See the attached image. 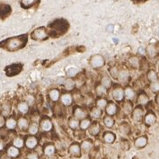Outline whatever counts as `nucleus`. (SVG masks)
<instances>
[{"label":"nucleus","instance_id":"nucleus-1","mask_svg":"<svg viewBox=\"0 0 159 159\" xmlns=\"http://www.w3.org/2000/svg\"><path fill=\"white\" fill-rule=\"evenodd\" d=\"M90 63H91L93 67L99 68V67H102L104 65V59L101 55H94L91 58Z\"/></svg>","mask_w":159,"mask_h":159},{"label":"nucleus","instance_id":"nucleus-2","mask_svg":"<svg viewBox=\"0 0 159 159\" xmlns=\"http://www.w3.org/2000/svg\"><path fill=\"white\" fill-rule=\"evenodd\" d=\"M23 45V42L20 38H13L11 40H9L7 43V49L10 50H18L19 48H21Z\"/></svg>","mask_w":159,"mask_h":159},{"label":"nucleus","instance_id":"nucleus-3","mask_svg":"<svg viewBox=\"0 0 159 159\" xmlns=\"http://www.w3.org/2000/svg\"><path fill=\"white\" fill-rule=\"evenodd\" d=\"M32 35H33V38L35 40H43L47 37V33L44 28H39V29H36Z\"/></svg>","mask_w":159,"mask_h":159},{"label":"nucleus","instance_id":"nucleus-4","mask_svg":"<svg viewBox=\"0 0 159 159\" xmlns=\"http://www.w3.org/2000/svg\"><path fill=\"white\" fill-rule=\"evenodd\" d=\"M124 95H125V94H124V92H123L122 89L120 88V87L114 88V89L112 90V92H111V96H112V98L116 101H121L123 99Z\"/></svg>","mask_w":159,"mask_h":159},{"label":"nucleus","instance_id":"nucleus-5","mask_svg":"<svg viewBox=\"0 0 159 159\" xmlns=\"http://www.w3.org/2000/svg\"><path fill=\"white\" fill-rule=\"evenodd\" d=\"M143 115H144V110L141 107H137L132 112L133 120L136 121H140L142 120Z\"/></svg>","mask_w":159,"mask_h":159},{"label":"nucleus","instance_id":"nucleus-6","mask_svg":"<svg viewBox=\"0 0 159 159\" xmlns=\"http://www.w3.org/2000/svg\"><path fill=\"white\" fill-rule=\"evenodd\" d=\"M146 52L148 53V55L150 57V58H154L156 57V55L157 54V49L156 47V45L154 44H149L147 49H146Z\"/></svg>","mask_w":159,"mask_h":159},{"label":"nucleus","instance_id":"nucleus-7","mask_svg":"<svg viewBox=\"0 0 159 159\" xmlns=\"http://www.w3.org/2000/svg\"><path fill=\"white\" fill-rule=\"evenodd\" d=\"M157 120V117L154 113L152 112H148L146 116H145V123L147 125H152L156 122Z\"/></svg>","mask_w":159,"mask_h":159},{"label":"nucleus","instance_id":"nucleus-8","mask_svg":"<svg viewBox=\"0 0 159 159\" xmlns=\"http://www.w3.org/2000/svg\"><path fill=\"white\" fill-rule=\"evenodd\" d=\"M147 143H148V139L146 137H139L135 140V146L137 148H142L147 145Z\"/></svg>","mask_w":159,"mask_h":159},{"label":"nucleus","instance_id":"nucleus-9","mask_svg":"<svg viewBox=\"0 0 159 159\" xmlns=\"http://www.w3.org/2000/svg\"><path fill=\"white\" fill-rule=\"evenodd\" d=\"M148 81L152 83V82H156V81H158V75L157 74V72L155 70H149L148 72Z\"/></svg>","mask_w":159,"mask_h":159},{"label":"nucleus","instance_id":"nucleus-10","mask_svg":"<svg viewBox=\"0 0 159 159\" xmlns=\"http://www.w3.org/2000/svg\"><path fill=\"white\" fill-rule=\"evenodd\" d=\"M37 139L34 138V137H30V138H28L27 139H26V141H25V145H26V147L28 148H34L36 147V145H37Z\"/></svg>","mask_w":159,"mask_h":159},{"label":"nucleus","instance_id":"nucleus-11","mask_svg":"<svg viewBox=\"0 0 159 159\" xmlns=\"http://www.w3.org/2000/svg\"><path fill=\"white\" fill-rule=\"evenodd\" d=\"M41 127H42V129L44 131H49V130H50L52 129V123H51V121H50V120L46 119V120H43L42 121Z\"/></svg>","mask_w":159,"mask_h":159},{"label":"nucleus","instance_id":"nucleus-12","mask_svg":"<svg viewBox=\"0 0 159 159\" xmlns=\"http://www.w3.org/2000/svg\"><path fill=\"white\" fill-rule=\"evenodd\" d=\"M148 101H149V98H148V94L145 93H141L139 95V97H138V102H139L140 104H147V103L148 102Z\"/></svg>","mask_w":159,"mask_h":159},{"label":"nucleus","instance_id":"nucleus-13","mask_svg":"<svg viewBox=\"0 0 159 159\" xmlns=\"http://www.w3.org/2000/svg\"><path fill=\"white\" fill-rule=\"evenodd\" d=\"M61 102L65 105H69L72 102V96L69 93H65L61 96Z\"/></svg>","mask_w":159,"mask_h":159},{"label":"nucleus","instance_id":"nucleus-14","mask_svg":"<svg viewBox=\"0 0 159 159\" xmlns=\"http://www.w3.org/2000/svg\"><path fill=\"white\" fill-rule=\"evenodd\" d=\"M116 111H117V106H116V104H114L112 102L110 103L106 108V112L108 115H113L116 113Z\"/></svg>","mask_w":159,"mask_h":159},{"label":"nucleus","instance_id":"nucleus-15","mask_svg":"<svg viewBox=\"0 0 159 159\" xmlns=\"http://www.w3.org/2000/svg\"><path fill=\"white\" fill-rule=\"evenodd\" d=\"M129 78V72L126 71V70H122V71H120L119 72V75H118V79L120 81V82H126Z\"/></svg>","mask_w":159,"mask_h":159},{"label":"nucleus","instance_id":"nucleus-16","mask_svg":"<svg viewBox=\"0 0 159 159\" xmlns=\"http://www.w3.org/2000/svg\"><path fill=\"white\" fill-rule=\"evenodd\" d=\"M69 152L74 156H80V148H79V146L76 145V144L71 145L70 148H69Z\"/></svg>","mask_w":159,"mask_h":159},{"label":"nucleus","instance_id":"nucleus-17","mask_svg":"<svg viewBox=\"0 0 159 159\" xmlns=\"http://www.w3.org/2000/svg\"><path fill=\"white\" fill-rule=\"evenodd\" d=\"M74 114L77 119H84L86 116V111L81 108H76L74 111Z\"/></svg>","mask_w":159,"mask_h":159},{"label":"nucleus","instance_id":"nucleus-18","mask_svg":"<svg viewBox=\"0 0 159 159\" xmlns=\"http://www.w3.org/2000/svg\"><path fill=\"white\" fill-rule=\"evenodd\" d=\"M124 94H125L126 98L128 100H131L135 97V92L133 91V89H131L130 87H127L124 91Z\"/></svg>","mask_w":159,"mask_h":159},{"label":"nucleus","instance_id":"nucleus-19","mask_svg":"<svg viewBox=\"0 0 159 159\" xmlns=\"http://www.w3.org/2000/svg\"><path fill=\"white\" fill-rule=\"evenodd\" d=\"M100 129H101V127L100 125L98 124V123H93L91 127H90V133L93 136H96V135L98 134L99 132H100Z\"/></svg>","mask_w":159,"mask_h":159},{"label":"nucleus","instance_id":"nucleus-20","mask_svg":"<svg viewBox=\"0 0 159 159\" xmlns=\"http://www.w3.org/2000/svg\"><path fill=\"white\" fill-rule=\"evenodd\" d=\"M7 154H8L9 157H16L17 156L19 155V151H18L16 148L11 147V148H9L8 150H7Z\"/></svg>","mask_w":159,"mask_h":159},{"label":"nucleus","instance_id":"nucleus-21","mask_svg":"<svg viewBox=\"0 0 159 159\" xmlns=\"http://www.w3.org/2000/svg\"><path fill=\"white\" fill-rule=\"evenodd\" d=\"M129 62L130 66L135 67V68H138L139 67V59H138L137 57H131L130 59H129Z\"/></svg>","mask_w":159,"mask_h":159},{"label":"nucleus","instance_id":"nucleus-22","mask_svg":"<svg viewBox=\"0 0 159 159\" xmlns=\"http://www.w3.org/2000/svg\"><path fill=\"white\" fill-rule=\"evenodd\" d=\"M50 98L52 101H54V102H56V101L59 100V92L58 90H56V89H53V90H51L50 92Z\"/></svg>","mask_w":159,"mask_h":159},{"label":"nucleus","instance_id":"nucleus-23","mask_svg":"<svg viewBox=\"0 0 159 159\" xmlns=\"http://www.w3.org/2000/svg\"><path fill=\"white\" fill-rule=\"evenodd\" d=\"M151 92H153L154 93H157L159 92V81H156V82H152L150 83L149 85Z\"/></svg>","mask_w":159,"mask_h":159},{"label":"nucleus","instance_id":"nucleus-24","mask_svg":"<svg viewBox=\"0 0 159 159\" xmlns=\"http://www.w3.org/2000/svg\"><path fill=\"white\" fill-rule=\"evenodd\" d=\"M103 139H104L105 142L112 143L114 141V139H115V136L112 134V133H111V132H107V133L104 134Z\"/></svg>","mask_w":159,"mask_h":159},{"label":"nucleus","instance_id":"nucleus-25","mask_svg":"<svg viewBox=\"0 0 159 159\" xmlns=\"http://www.w3.org/2000/svg\"><path fill=\"white\" fill-rule=\"evenodd\" d=\"M102 85H103L105 88H109L111 85V81L110 79L109 76H103L102 79Z\"/></svg>","mask_w":159,"mask_h":159},{"label":"nucleus","instance_id":"nucleus-26","mask_svg":"<svg viewBox=\"0 0 159 159\" xmlns=\"http://www.w3.org/2000/svg\"><path fill=\"white\" fill-rule=\"evenodd\" d=\"M18 126H19V128L22 129H26V128L28 127V121H27V120H26V119H24V118H21V119L18 120Z\"/></svg>","mask_w":159,"mask_h":159},{"label":"nucleus","instance_id":"nucleus-27","mask_svg":"<svg viewBox=\"0 0 159 159\" xmlns=\"http://www.w3.org/2000/svg\"><path fill=\"white\" fill-rule=\"evenodd\" d=\"M65 87L67 90H72L75 87V82L72 79H67L65 82Z\"/></svg>","mask_w":159,"mask_h":159},{"label":"nucleus","instance_id":"nucleus-28","mask_svg":"<svg viewBox=\"0 0 159 159\" xmlns=\"http://www.w3.org/2000/svg\"><path fill=\"white\" fill-rule=\"evenodd\" d=\"M18 110L22 112V113H26L28 111V105L25 102H20L18 104Z\"/></svg>","mask_w":159,"mask_h":159},{"label":"nucleus","instance_id":"nucleus-29","mask_svg":"<svg viewBox=\"0 0 159 159\" xmlns=\"http://www.w3.org/2000/svg\"><path fill=\"white\" fill-rule=\"evenodd\" d=\"M91 115H92V117L95 118V119L100 118L101 115H102V111H101L100 108H93L91 111Z\"/></svg>","mask_w":159,"mask_h":159},{"label":"nucleus","instance_id":"nucleus-30","mask_svg":"<svg viewBox=\"0 0 159 159\" xmlns=\"http://www.w3.org/2000/svg\"><path fill=\"white\" fill-rule=\"evenodd\" d=\"M103 121H104V124L106 127H108V128H111V127H112L113 124H114V120L111 119L109 116H107V117L104 118V120H103Z\"/></svg>","mask_w":159,"mask_h":159},{"label":"nucleus","instance_id":"nucleus-31","mask_svg":"<svg viewBox=\"0 0 159 159\" xmlns=\"http://www.w3.org/2000/svg\"><path fill=\"white\" fill-rule=\"evenodd\" d=\"M54 151H55V148H54L53 146H51V145H49V146H47V147L45 148L44 153H45V155H47V156H50V155H52V154L54 153Z\"/></svg>","mask_w":159,"mask_h":159},{"label":"nucleus","instance_id":"nucleus-32","mask_svg":"<svg viewBox=\"0 0 159 159\" xmlns=\"http://www.w3.org/2000/svg\"><path fill=\"white\" fill-rule=\"evenodd\" d=\"M96 104H97V107L100 108V109H104L106 107V104H107V101L105 99H99V100L96 102Z\"/></svg>","mask_w":159,"mask_h":159},{"label":"nucleus","instance_id":"nucleus-33","mask_svg":"<svg viewBox=\"0 0 159 159\" xmlns=\"http://www.w3.org/2000/svg\"><path fill=\"white\" fill-rule=\"evenodd\" d=\"M69 126L71 129H77L78 126H79V122L75 120V119H70L69 120Z\"/></svg>","mask_w":159,"mask_h":159},{"label":"nucleus","instance_id":"nucleus-34","mask_svg":"<svg viewBox=\"0 0 159 159\" xmlns=\"http://www.w3.org/2000/svg\"><path fill=\"white\" fill-rule=\"evenodd\" d=\"M16 126V121L14 119H9V120H7V127L8 129H14Z\"/></svg>","mask_w":159,"mask_h":159},{"label":"nucleus","instance_id":"nucleus-35","mask_svg":"<svg viewBox=\"0 0 159 159\" xmlns=\"http://www.w3.org/2000/svg\"><path fill=\"white\" fill-rule=\"evenodd\" d=\"M96 93H97L98 95H103V94L106 93V88L103 85H99L96 88Z\"/></svg>","mask_w":159,"mask_h":159},{"label":"nucleus","instance_id":"nucleus-36","mask_svg":"<svg viewBox=\"0 0 159 159\" xmlns=\"http://www.w3.org/2000/svg\"><path fill=\"white\" fill-rule=\"evenodd\" d=\"M78 73V70L75 68V67H70L68 70H67V74L68 76H70V77H72V76H75L76 74Z\"/></svg>","mask_w":159,"mask_h":159},{"label":"nucleus","instance_id":"nucleus-37","mask_svg":"<svg viewBox=\"0 0 159 159\" xmlns=\"http://www.w3.org/2000/svg\"><path fill=\"white\" fill-rule=\"evenodd\" d=\"M14 146L16 147V148H22L24 146V140L20 138H16L15 140H14Z\"/></svg>","mask_w":159,"mask_h":159},{"label":"nucleus","instance_id":"nucleus-38","mask_svg":"<svg viewBox=\"0 0 159 159\" xmlns=\"http://www.w3.org/2000/svg\"><path fill=\"white\" fill-rule=\"evenodd\" d=\"M0 10H2V12L0 11V16H1V14H3V15H5V16H7L9 13H10V7L9 6H3Z\"/></svg>","mask_w":159,"mask_h":159},{"label":"nucleus","instance_id":"nucleus-39","mask_svg":"<svg viewBox=\"0 0 159 159\" xmlns=\"http://www.w3.org/2000/svg\"><path fill=\"white\" fill-rule=\"evenodd\" d=\"M35 2H36V0H23L22 1V6L25 7H28L30 6H33Z\"/></svg>","mask_w":159,"mask_h":159},{"label":"nucleus","instance_id":"nucleus-40","mask_svg":"<svg viewBox=\"0 0 159 159\" xmlns=\"http://www.w3.org/2000/svg\"><path fill=\"white\" fill-rule=\"evenodd\" d=\"M92 143L90 142V141H84L83 144H82V148L85 151H88L91 149V148H92Z\"/></svg>","mask_w":159,"mask_h":159},{"label":"nucleus","instance_id":"nucleus-41","mask_svg":"<svg viewBox=\"0 0 159 159\" xmlns=\"http://www.w3.org/2000/svg\"><path fill=\"white\" fill-rule=\"evenodd\" d=\"M29 132L33 135L36 134V133L38 132V126H37V124L34 123V124H32V125L30 126V128H29Z\"/></svg>","mask_w":159,"mask_h":159},{"label":"nucleus","instance_id":"nucleus-42","mask_svg":"<svg viewBox=\"0 0 159 159\" xmlns=\"http://www.w3.org/2000/svg\"><path fill=\"white\" fill-rule=\"evenodd\" d=\"M89 126H90V120H87V119L83 120L81 121V123H80V127H81V129H87Z\"/></svg>","mask_w":159,"mask_h":159},{"label":"nucleus","instance_id":"nucleus-43","mask_svg":"<svg viewBox=\"0 0 159 159\" xmlns=\"http://www.w3.org/2000/svg\"><path fill=\"white\" fill-rule=\"evenodd\" d=\"M131 110H132V105H131V103H130L129 102H125V104H124V111H125V113H129V112H131Z\"/></svg>","mask_w":159,"mask_h":159},{"label":"nucleus","instance_id":"nucleus-44","mask_svg":"<svg viewBox=\"0 0 159 159\" xmlns=\"http://www.w3.org/2000/svg\"><path fill=\"white\" fill-rule=\"evenodd\" d=\"M119 72H120V71H118V68L115 67H111V68L110 69V73H111V76H113L114 78H118Z\"/></svg>","mask_w":159,"mask_h":159},{"label":"nucleus","instance_id":"nucleus-45","mask_svg":"<svg viewBox=\"0 0 159 159\" xmlns=\"http://www.w3.org/2000/svg\"><path fill=\"white\" fill-rule=\"evenodd\" d=\"M26 101H27L30 104L34 103V96H32V95H28V96L26 97Z\"/></svg>","mask_w":159,"mask_h":159},{"label":"nucleus","instance_id":"nucleus-46","mask_svg":"<svg viewBox=\"0 0 159 159\" xmlns=\"http://www.w3.org/2000/svg\"><path fill=\"white\" fill-rule=\"evenodd\" d=\"M113 28H114V26H113L112 25H107V27H106V31H107V32H109V33H112V32H113Z\"/></svg>","mask_w":159,"mask_h":159},{"label":"nucleus","instance_id":"nucleus-47","mask_svg":"<svg viewBox=\"0 0 159 159\" xmlns=\"http://www.w3.org/2000/svg\"><path fill=\"white\" fill-rule=\"evenodd\" d=\"M27 159H38V156L36 154H30L27 157Z\"/></svg>","mask_w":159,"mask_h":159},{"label":"nucleus","instance_id":"nucleus-48","mask_svg":"<svg viewBox=\"0 0 159 159\" xmlns=\"http://www.w3.org/2000/svg\"><path fill=\"white\" fill-rule=\"evenodd\" d=\"M139 53L141 54V55H144V54L146 53V50H145L143 47H139Z\"/></svg>","mask_w":159,"mask_h":159},{"label":"nucleus","instance_id":"nucleus-49","mask_svg":"<svg viewBox=\"0 0 159 159\" xmlns=\"http://www.w3.org/2000/svg\"><path fill=\"white\" fill-rule=\"evenodd\" d=\"M4 123H5L4 119H3V117H1V116H0V127H2V126L4 125Z\"/></svg>","mask_w":159,"mask_h":159},{"label":"nucleus","instance_id":"nucleus-50","mask_svg":"<svg viewBox=\"0 0 159 159\" xmlns=\"http://www.w3.org/2000/svg\"><path fill=\"white\" fill-rule=\"evenodd\" d=\"M155 100H156V102H157V103L159 105V93L157 94V96H156V99H155Z\"/></svg>","mask_w":159,"mask_h":159},{"label":"nucleus","instance_id":"nucleus-51","mask_svg":"<svg viewBox=\"0 0 159 159\" xmlns=\"http://www.w3.org/2000/svg\"><path fill=\"white\" fill-rule=\"evenodd\" d=\"M3 148H4V145H3V143L0 141V150H2V149H3Z\"/></svg>","mask_w":159,"mask_h":159}]
</instances>
